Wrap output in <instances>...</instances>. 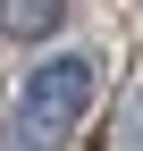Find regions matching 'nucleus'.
<instances>
[{
    "mask_svg": "<svg viewBox=\"0 0 143 151\" xmlns=\"http://www.w3.org/2000/svg\"><path fill=\"white\" fill-rule=\"evenodd\" d=\"M126 151H143V84H135V101H126Z\"/></svg>",
    "mask_w": 143,
    "mask_h": 151,
    "instance_id": "3",
    "label": "nucleus"
},
{
    "mask_svg": "<svg viewBox=\"0 0 143 151\" xmlns=\"http://www.w3.org/2000/svg\"><path fill=\"white\" fill-rule=\"evenodd\" d=\"M93 92H101V59L93 50H51L42 67H25V92H17V109H9L0 151H59L67 126H84Z\"/></svg>",
    "mask_w": 143,
    "mask_h": 151,
    "instance_id": "1",
    "label": "nucleus"
},
{
    "mask_svg": "<svg viewBox=\"0 0 143 151\" xmlns=\"http://www.w3.org/2000/svg\"><path fill=\"white\" fill-rule=\"evenodd\" d=\"M0 25H9L17 42H42V34L67 25V0H0Z\"/></svg>",
    "mask_w": 143,
    "mask_h": 151,
    "instance_id": "2",
    "label": "nucleus"
}]
</instances>
